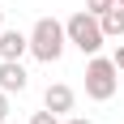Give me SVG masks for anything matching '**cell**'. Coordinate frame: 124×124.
<instances>
[{"instance_id":"cell-1","label":"cell","mask_w":124,"mask_h":124,"mask_svg":"<svg viewBox=\"0 0 124 124\" xmlns=\"http://www.w3.org/2000/svg\"><path fill=\"white\" fill-rule=\"evenodd\" d=\"M64 47H69V30H64V22H56V17H39L34 30H30V56L43 64H56L64 56Z\"/></svg>"},{"instance_id":"cell-2","label":"cell","mask_w":124,"mask_h":124,"mask_svg":"<svg viewBox=\"0 0 124 124\" xmlns=\"http://www.w3.org/2000/svg\"><path fill=\"white\" fill-rule=\"evenodd\" d=\"M64 30H69V47H77L81 56H99V51H103V43H107L103 22H99L90 9H77L73 17L64 22Z\"/></svg>"},{"instance_id":"cell-3","label":"cell","mask_w":124,"mask_h":124,"mask_svg":"<svg viewBox=\"0 0 124 124\" xmlns=\"http://www.w3.org/2000/svg\"><path fill=\"white\" fill-rule=\"evenodd\" d=\"M116 90H120V69H116V60L90 56V64H86V99L107 103V99H116Z\"/></svg>"},{"instance_id":"cell-4","label":"cell","mask_w":124,"mask_h":124,"mask_svg":"<svg viewBox=\"0 0 124 124\" xmlns=\"http://www.w3.org/2000/svg\"><path fill=\"white\" fill-rule=\"evenodd\" d=\"M73 103H77V94H73V86H64V81H51V86L43 90V107L56 111V116H69Z\"/></svg>"},{"instance_id":"cell-5","label":"cell","mask_w":124,"mask_h":124,"mask_svg":"<svg viewBox=\"0 0 124 124\" xmlns=\"http://www.w3.org/2000/svg\"><path fill=\"white\" fill-rule=\"evenodd\" d=\"M30 86V73L22 69V60H0V90L4 94H22Z\"/></svg>"},{"instance_id":"cell-6","label":"cell","mask_w":124,"mask_h":124,"mask_svg":"<svg viewBox=\"0 0 124 124\" xmlns=\"http://www.w3.org/2000/svg\"><path fill=\"white\" fill-rule=\"evenodd\" d=\"M26 51H30V34H22V30H0V60H22Z\"/></svg>"},{"instance_id":"cell-7","label":"cell","mask_w":124,"mask_h":124,"mask_svg":"<svg viewBox=\"0 0 124 124\" xmlns=\"http://www.w3.org/2000/svg\"><path fill=\"white\" fill-rule=\"evenodd\" d=\"M99 22H103V34H107V39H124V9H120V4H116L111 13H103Z\"/></svg>"},{"instance_id":"cell-8","label":"cell","mask_w":124,"mask_h":124,"mask_svg":"<svg viewBox=\"0 0 124 124\" xmlns=\"http://www.w3.org/2000/svg\"><path fill=\"white\" fill-rule=\"evenodd\" d=\"M86 9L94 13V17H103V13H111V9H116V0H86Z\"/></svg>"},{"instance_id":"cell-9","label":"cell","mask_w":124,"mask_h":124,"mask_svg":"<svg viewBox=\"0 0 124 124\" xmlns=\"http://www.w3.org/2000/svg\"><path fill=\"white\" fill-rule=\"evenodd\" d=\"M30 124H56V111H47V107H43V111L30 116Z\"/></svg>"},{"instance_id":"cell-10","label":"cell","mask_w":124,"mask_h":124,"mask_svg":"<svg viewBox=\"0 0 124 124\" xmlns=\"http://www.w3.org/2000/svg\"><path fill=\"white\" fill-rule=\"evenodd\" d=\"M9 111H13V107H9V94H4V90H0V124L9 120Z\"/></svg>"},{"instance_id":"cell-11","label":"cell","mask_w":124,"mask_h":124,"mask_svg":"<svg viewBox=\"0 0 124 124\" xmlns=\"http://www.w3.org/2000/svg\"><path fill=\"white\" fill-rule=\"evenodd\" d=\"M111 60H116V69H120V73H124V43H120V47H116V56H111Z\"/></svg>"},{"instance_id":"cell-12","label":"cell","mask_w":124,"mask_h":124,"mask_svg":"<svg viewBox=\"0 0 124 124\" xmlns=\"http://www.w3.org/2000/svg\"><path fill=\"white\" fill-rule=\"evenodd\" d=\"M64 124H94V120H86V116H69Z\"/></svg>"},{"instance_id":"cell-13","label":"cell","mask_w":124,"mask_h":124,"mask_svg":"<svg viewBox=\"0 0 124 124\" xmlns=\"http://www.w3.org/2000/svg\"><path fill=\"white\" fill-rule=\"evenodd\" d=\"M0 30H4V9H0Z\"/></svg>"},{"instance_id":"cell-14","label":"cell","mask_w":124,"mask_h":124,"mask_svg":"<svg viewBox=\"0 0 124 124\" xmlns=\"http://www.w3.org/2000/svg\"><path fill=\"white\" fill-rule=\"evenodd\" d=\"M116 4H120V9H124V0H116Z\"/></svg>"}]
</instances>
